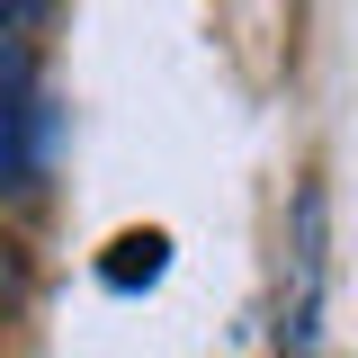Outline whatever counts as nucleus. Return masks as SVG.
<instances>
[{
    "label": "nucleus",
    "instance_id": "3",
    "mask_svg": "<svg viewBox=\"0 0 358 358\" xmlns=\"http://www.w3.org/2000/svg\"><path fill=\"white\" fill-rule=\"evenodd\" d=\"M162 260H171V242H162V233H117V242H108V287H134V278L152 287Z\"/></svg>",
    "mask_w": 358,
    "mask_h": 358
},
{
    "label": "nucleus",
    "instance_id": "4",
    "mask_svg": "<svg viewBox=\"0 0 358 358\" xmlns=\"http://www.w3.org/2000/svg\"><path fill=\"white\" fill-rule=\"evenodd\" d=\"M27 296V251H18V233H0V313Z\"/></svg>",
    "mask_w": 358,
    "mask_h": 358
},
{
    "label": "nucleus",
    "instance_id": "5",
    "mask_svg": "<svg viewBox=\"0 0 358 358\" xmlns=\"http://www.w3.org/2000/svg\"><path fill=\"white\" fill-rule=\"evenodd\" d=\"M45 9H54V0H0V36H27Z\"/></svg>",
    "mask_w": 358,
    "mask_h": 358
},
{
    "label": "nucleus",
    "instance_id": "2",
    "mask_svg": "<svg viewBox=\"0 0 358 358\" xmlns=\"http://www.w3.org/2000/svg\"><path fill=\"white\" fill-rule=\"evenodd\" d=\"M27 171H36V63L18 36H0V188H27Z\"/></svg>",
    "mask_w": 358,
    "mask_h": 358
},
{
    "label": "nucleus",
    "instance_id": "1",
    "mask_svg": "<svg viewBox=\"0 0 358 358\" xmlns=\"http://www.w3.org/2000/svg\"><path fill=\"white\" fill-rule=\"evenodd\" d=\"M322 287H331V197L322 179H305L287 215V268H278V358H313Z\"/></svg>",
    "mask_w": 358,
    "mask_h": 358
}]
</instances>
